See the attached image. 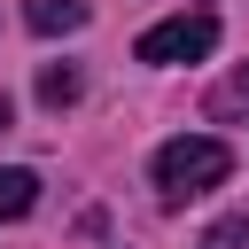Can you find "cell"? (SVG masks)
<instances>
[{"instance_id":"obj_5","label":"cell","mask_w":249,"mask_h":249,"mask_svg":"<svg viewBox=\"0 0 249 249\" xmlns=\"http://www.w3.org/2000/svg\"><path fill=\"white\" fill-rule=\"evenodd\" d=\"M78 86H86V78H78L70 62H47V70H39V101H47V109H70Z\"/></svg>"},{"instance_id":"obj_7","label":"cell","mask_w":249,"mask_h":249,"mask_svg":"<svg viewBox=\"0 0 249 249\" xmlns=\"http://www.w3.org/2000/svg\"><path fill=\"white\" fill-rule=\"evenodd\" d=\"M0 132H8V93H0Z\"/></svg>"},{"instance_id":"obj_2","label":"cell","mask_w":249,"mask_h":249,"mask_svg":"<svg viewBox=\"0 0 249 249\" xmlns=\"http://www.w3.org/2000/svg\"><path fill=\"white\" fill-rule=\"evenodd\" d=\"M218 47V16H163V23H148L140 31V62H202Z\"/></svg>"},{"instance_id":"obj_1","label":"cell","mask_w":249,"mask_h":249,"mask_svg":"<svg viewBox=\"0 0 249 249\" xmlns=\"http://www.w3.org/2000/svg\"><path fill=\"white\" fill-rule=\"evenodd\" d=\"M226 171H233V148L210 140V132H179V140L156 148V195L163 202H195V195L226 187Z\"/></svg>"},{"instance_id":"obj_8","label":"cell","mask_w":249,"mask_h":249,"mask_svg":"<svg viewBox=\"0 0 249 249\" xmlns=\"http://www.w3.org/2000/svg\"><path fill=\"white\" fill-rule=\"evenodd\" d=\"M241 78H249V70H241Z\"/></svg>"},{"instance_id":"obj_6","label":"cell","mask_w":249,"mask_h":249,"mask_svg":"<svg viewBox=\"0 0 249 249\" xmlns=\"http://www.w3.org/2000/svg\"><path fill=\"white\" fill-rule=\"evenodd\" d=\"M202 249H249V218H226V226H210V233H202Z\"/></svg>"},{"instance_id":"obj_4","label":"cell","mask_w":249,"mask_h":249,"mask_svg":"<svg viewBox=\"0 0 249 249\" xmlns=\"http://www.w3.org/2000/svg\"><path fill=\"white\" fill-rule=\"evenodd\" d=\"M39 202V171H23V163H0V218H23Z\"/></svg>"},{"instance_id":"obj_3","label":"cell","mask_w":249,"mask_h":249,"mask_svg":"<svg viewBox=\"0 0 249 249\" xmlns=\"http://www.w3.org/2000/svg\"><path fill=\"white\" fill-rule=\"evenodd\" d=\"M86 0H23V23L39 31V39H54V31H86Z\"/></svg>"}]
</instances>
